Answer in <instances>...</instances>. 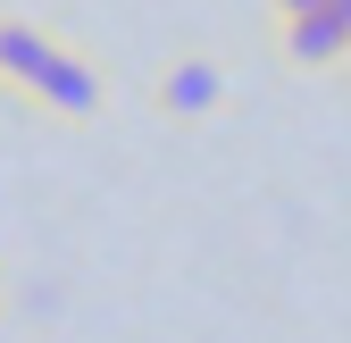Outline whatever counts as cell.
<instances>
[{"mask_svg":"<svg viewBox=\"0 0 351 343\" xmlns=\"http://www.w3.org/2000/svg\"><path fill=\"white\" fill-rule=\"evenodd\" d=\"M226 93H234V75H226V59H209V51H184V59H167V67L151 75V109H159L167 126L217 117V109H226Z\"/></svg>","mask_w":351,"mask_h":343,"instance_id":"cell-1","label":"cell"},{"mask_svg":"<svg viewBox=\"0 0 351 343\" xmlns=\"http://www.w3.org/2000/svg\"><path fill=\"white\" fill-rule=\"evenodd\" d=\"M25 109L59 117V126H84V117H101V109H109V75H101V59H84V51H67V42H59V59L34 75Z\"/></svg>","mask_w":351,"mask_h":343,"instance_id":"cell-2","label":"cell"},{"mask_svg":"<svg viewBox=\"0 0 351 343\" xmlns=\"http://www.w3.org/2000/svg\"><path fill=\"white\" fill-rule=\"evenodd\" d=\"M59 59V34L51 25H34V17H0V93H34V75Z\"/></svg>","mask_w":351,"mask_h":343,"instance_id":"cell-3","label":"cell"},{"mask_svg":"<svg viewBox=\"0 0 351 343\" xmlns=\"http://www.w3.org/2000/svg\"><path fill=\"white\" fill-rule=\"evenodd\" d=\"M310 9H326V0H268V17H310Z\"/></svg>","mask_w":351,"mask_h":343,"instance_id":"cell-4","label":"cell"},{"mask_svg":"<svg viewBox=\"0 0 351 343\" xmlns=\"http://www.w3.org/2000/svg\"><path fill=\"white\" fill-rule=\"evenodd\" d=\"M0 302H9V268H0Z\"/></svg>","mask_w":351,"mask_h":343,"instance_id":"cell-5","label":"cell"}]
</instances>
